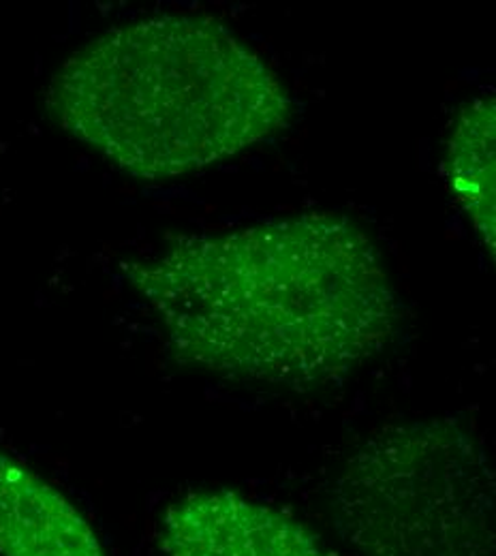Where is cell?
Masks as SVG:
<instances>
[{
	"label": "cell",
	"instance_id": "6da1fadb",
	"mask_svg": "<svg viewBox=\"0 0 496 556\" xmlns=\"http://www.w3.org/2000/svg\"><path fill=\"white\" fill-rule=\"evenodd\" d=\"M125 273L178 359L242 383L339 381L398 328L374 244L336 214L182 238Z\"/></svg>",
	"mask_w": 496,
	"mask_h": 556
},
{
	"label": "cell",
	"instance_id": "7a4b0ae2",
	"mask_svg": "<svg viewBox=\"0 0 496 556\" xmlns=\"http://www.w3.org/2000/svg\"><path fill=\"white\" fill-rule=\"evenodd\" d=\"M48 110L123 172L161 180L204 169L277 134L283 84L206 17L165 15L114 28L54 73Z\"/></svg>",
	"mask_w": 496,
	"mask_h": 556
},
{
	"label": "cell",
	"instance_id": "3957f363",
	"mask_svg": "<svg viewBox=\"0 0 496 556\" xmlns=\"http://www.w3.org/2000/svg\"><path fill=\"white\" fill-rule=\"evenodd\" d=\"M495 478L478 439L449 419L372 434L334 488L354 556H495Z\"/></svg>",
	"mask_w": 496,
	"mask_h": 556
},
{
	"label": "cell",
	"instance_id": "277c9868",
	"mask_svg": "<svg viewBox=\"0 0 496 556\" xmlns=\"http://www.w3.org/2000/svg\"><path fill=\"white\" fill-rule=\"evenodd\" d=\"M163 556H336L304 522L233 490L174 501L158 529Z\"/></svg>",
	"mask_w": 496,
	"mask_h": 556
},
{
	"label": "cell",
	"instance_id": "5b68a950",
	"mask_svg": "<svg viewBox=\"0 0 496 556\" xmlns=\"http://www.w3.org/2000/svg\"><path fill=\"white\" fill-rule=\"evenodd\" d=\"M0 556H107L72 498L2 447Z\"/></svg>",
	"mask_w": 496,
	"mask_h": 556
},
{
	"label": "cell",
	"instance_id": "8992f818",
	"mask_svg": "<svg viewBox=\"0 0 496 556\" xmlns=\"http://www.w3.org/2000/svg\"><path fill=\"white\" fill-rule=\"evenodd\" d=\"M452 193L469 214L484 244L495 251V99L469 103L447 146Z\"/></svg>",
	"mask_w": 496,
	"mask_h": 556
}]
</instances>
